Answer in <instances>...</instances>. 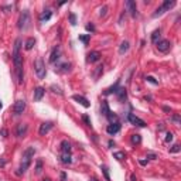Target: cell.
Segmentation results:
<instances>
[{"mask_svg":"<svg viewBox=\"0 0 181 181\" xmlns=\"http://www.w3.org/2000/svg\"><path fill=\"white\" fill-rule=\"evenodd\" d=\"M69 23L72 26L77 24V16H75V14H69Z\"/></svg>","mask_w":181,"mask_h":181,"instance_id":"obj_34","label":"cell"},{"mask_svg":"<svg viewBox=\"0 0 181 181\" xmlns=\"http://www.w3.org/2000/svg\"><path fill=\"white\" fill-rule=\"evenodd\" d=\"M43 181H51V180H50V178H44Z\"/></svg>","mask_w":181,"mask_h":181,"instance_id":"obj_47","label":"cell"},{"mask_svg":"<svg viewBox=\"0 0 181 181\" xmlns=\"http://www.w3.org/2000/svg\"><path fill=\"white\" fill-rule=\"evenodd\" d=\"M82 120L86 123V126H89V127H91V125H92V123H91V119H89L88 115H83V116H82Z\"/></svg>","mask_w":181,"mask_h":181,"instance_id":"obj_33","label":"cell"},{"mask_svg":"<svg viewBox=\"0 0 181 181\" xmlns=\"http://www.w3.org/2000/svg\"><path fill=\"white\" fill-rule=\"evenodd\" d=\"M109 112H111V111H109V106H107V102H106V101H105V102H102V113H103L105 116H106V115L109 113Z\"/></svg>","mask_w":181,"mask_h":181,"instance_id":"obj_30","label":"cell"},{"mask_svg":"<svg viewBox=\"0 0 181 181\" xmlns=\"http://www.w3.org/2000/svg\"><path fill=\"white\" fill-rule=\"evenodd\" d=\"M117 98H119V101L120 102H123L126 99V89H123V88H119L117 89Z\"/></svg>","mask_w":181,"mask_h":181,"instance_id":"obj_23","label":"cell"},{"mask_svg":"<svg viewBox=\"0 0 181 181\" xmlns=\"http://www.w3.org/2000/svg\"><path fill=\"white\" fill-rule=\"evenodd\" d=\"M178 150H180V146H178V144H175L174 147H173V150H171V151H178Z\"/></svg>","mask_w":181,"mask_h":181,"instance_id":"obj_40","label":"cell"},{"mask_svg":"<svg viewBox=\"0 0 181 181\" xmlns=\"http://www.w3.org/2000/svg\"><path fill=\"white\" fill-rule=\"evenodd\" d=\"M52 122H44L40 125V130H38V133H40V136H45L47 133L50 132V130L52 129Z\"/></svg>","mask_w":181,"mask_h":181,"instance_id":"obj_9","label":"cell"},{"mask_svg":"<svg viewBox=\"0 0 181 181\" xmlns=\"http://www.w3.org/2000/svg\"><path fill=\"white\" fill-rule=\"evenodd\" d=\"M159 38H160V28H159V30H154L153 31V34H151V41L156 44L157 41H159Z\"/></svg>","mask_w":181,"mask_h":181,"instance_id":"obj_26","label":"cell"},{"mask_svg":"<svg viewBox=\"0 0 181 181\" xmlns=\"http://www.w3.org/2000/svg\"><path fill=\"white\" fill-rule=\"evenodd\" d=\"M146 79H147V81H149V82L154 83V85H157V83H159V82H157V81H156V79H154V78H153V77H147V78H146Z\"/></svg>","mask_w":181,"mask_h":181,"instance_id":"obj_37","label":"cell"},{"mask_svg":"<svg viewBox=\"0 0 181 181\" xmlns=\"http://www.w3.org/2000/svg\"><path fill=\"white\" fill-rule=\"evenodd\" d=\"M4 164H6V161H4V160H0V166L3 167V166H4Z\"/></svg>","mask_w":181,"mask_h":181,"instance_id":"obj_45","label":"cell"},{"mask_svg":"<svg viewBox=\"0 0 181 181\" xmlns=\"http://www.w3.org/2000/svg\"><path fill=\"white\" fill-rule=\"evenodd\" d=\"M61 54H62V48L60 45H55L52 48L51 54H50V62H51V64H55V62L61 58Z\"/></svg>","mask_w":181,"mask_h":181,"instance_id":"obj_4","label":"cell"},{"mask_svg":"<svg viewBox=\"0 0 181 181\" xmlns=\"http://www.w3.org/2000/svg\"><path fill=\"white\" fill-rule=\"evenodd\" d=\"M113 157L116 160H125L126 159V153H125V151H116V153L113 154Z\"/></svg>","mask_w":181,"mask_h":181,"instance_id":"obj_28","label":"cell"},{"mask_svg":"<svg viewBox=\"0 0 181 181\" xmlns=\"http://www.w3.org/2000/svg\"><path fill=\"white\" fill-rule=\"evenodd\" d=\"M174 6H175L174 0H164V3H163L160 7H157L156 12L153 13V17H159V16L164 14L166 12H170V9H173Z\"/></svg>","mask_w":181,"mask_h":181,"instance_id":"obj_1","label":"cell"},{"mask_svg":"<svg viewBox=\"0 0 181 181\" xmlns=\"http://www.w3.org/2000/svg\"><path fill=\"white\" fill-rule=\"evenodd\" d=\"M86 30L93 33V31H95V27H93V24H86Z\"/></svg>","mask_w":181,"mask_h":181,"instance_id":"obj_36","label":"cell"},{"mask_svg":"<svg viewBox=\"0 0 181 181\" xmlns=\"http://www.w3.org/2000/svg\"><path fill=\"white\" fill-rule=\"evenodd\" d=\"M34 71H36V74H37V77L40 79H43L45 77V64H44V61L41 58L36 60V62H34Z\"/></svg>","mask_w":181,"mask_h":181,"instance_id":"obj_2","label":"cell"},{"mask_svg":"<svg viewBox=\"0 0 181 181\" xmlns=\"http://www.w3.org/2000/svg\"><path fill=\"white\" fill-rule=\"evenodd\" d=\"M44 93H45V89L43 88V86H37V88L34 89V101L36 102H40L41 99H43V96H44Z\"/></svg>","mask_w":181,"mask_h":181,"instance_id":"obj_11","label":"cell"},{"mask_svg":"<svg viewBox=\"0 0 181 181\" xmlns=\"http://www.w3.org/2000/svg\"><path fill=\"white\" fill-rule=\"evenodd\" d=\"M31 164V156H27V154L23 153V160H21V164H20V173H24L26 170L30 167Z\"/></svg>","mask_w":181,"mask_h":181,"instance_id":"obj_7","label":"cell"},{"mask_svg":"<svg viewBox=\"0 0 181 181\" xmlns=\"http://www.w3.org/2000/svg\"><path fill=\"white\" fill-rule=\"evenodd\" d=\"M89 181H99V180H96V178H92V180H89Z\"/></svg>","mask_w":181,"mask_h":181,"instance_id":"obj_48","label":"cell"},{"mask_svg":"<svg viewBox=\"0 0 181 181\" xmlns=\"http://www.w3.org/2000/svg\"><path fill=\"white\" fill-rule=\"evenodd\" d=\"M34 44H36V38H33V37H30L27 41H26V45H24V48L27 50V51H30L31 48L34 47Z\"/></svg>","mask_w":181,"mask_h":181,"instance_id":"obj_22","label":"cell"},{"mask_svg":"<svg viewBox=\"0 0 181 181\" xmlns=\"http://www.w3.org/2000/svg\"><path fill=\"white\" fill-rule=\"evenodd\" d=\"M71 68V64L69 62H62V64H57L55 67V71H60V72H68Z\"/></svg>","mask_w":181,"mask_h":181,"instance_id":"obj_16","label":"cell"},{"mask_svg":"<svg viewBox=\"0 0 181 181\" xmlns=\"http://www.w3.org/2000/svg\"><path fill=\"white\" fill-rule=\"evenodd\" d=\"M119 130H120V125H119V123H111V125L106 127V132L109 133L111 136H113V135H116V133H119Z\"/></svg>","mask_w":181,"mask_h":181,"instance_id":"obj_13","label":"cell"},{"mask_svg":"<svg viewBox=\"0 0 181 181\" xmlns=\"http://www.w3.org/2000/svg\"><path fill=\"white\" fill-rule=\"evenodd\" d=\"M61 178H62V181L67 180V175H65V173H62V174H61Z\"/></svg>","mask_w":181,"mask_h":181,"instance_id":"obj_44","label":"cell"},{"mask_svg":"<svg viewBox=\"0 0 181 181\" xmlns=\"http://www.w3.org/2000/svg\"><path fill=\"white\" fill-rule=\"evenodd\" d=\"M149 159H151V160H154V159H156V154H153V153H150V154H149Z\"/></svg>","mask_w":181,"mask_h":181,"instance_id":"obj_41","label":"cell"},{"mask_svg":"<svg viewBox=\"0 0 181 181\" xmlns=\"http://www.w3.org/2000/svg\"><path fill=\"white\" fill-rule=\"evenodd\" d=\"M140 141H141L140 135H133V136H132V143H133V144H139Z\"/></svg>","mask_w":181,"mask_h":181,"instance_id":"obj_32","label":"cell"},{"mask_svg":"<svg viewBox=\"0 0 181 181\" xmlns=\"http://www.w3.org/2000/svg\"><path fill=\"white\" fill-rule=\"evenodd\" d=\"M173 120H174L175 123H178V122H180V117H178V116H174V117H173Z\"/></svg>","mask_w":181,"mask_h":181,"instance_id":"obj_42","label":"cell"},{"mask_svg":"<svg viewBox=\"0 0 181 181\" xmlns=\"http://www.w3.org/2000/svg\"><path fill=\"white\" fill-rule=\"evenodd\" d=\"M106 10H107V7L103 6L101 10H99V16H101V17H102V16H105V14H106Z\"/></svg>","mask_w":181,"mask_h":181,"instance_id":"obj_35","label":"cell"},{"mask_svg":"<svg viewBox=\"0 0 181 181\" xmlns=\"http://www.w3.org/2000/svg\"><path fill=\"white\" fill-rule=\"evenodd\" d=\"M0 109H2V102H0Z\"/></svg>","mask_w":181,"mask_h":181,"instance_id":"obj_49","label":"cell"},{"mask_svg":"<svg viewBox=\"0 0 181 181\" xmlns=\"http://www.w3.org/2000/svg\"><path fill=\"white\" fill-rule=\"evenodd\" d=\"M28 23H30V14H28V12H23L19 19V28L20 30H26L28 27Z\"/></svg>","mask_w":181,"mask_h":181,"instance_id":"obj_3","label":"cell"},{"mask_svg":"<svg viewBox=\"0 0 181 181\" xmlns=\"http://www.w3.org/2000/svg\"><path fill=\"white\" fill-rule=\"evenodd\" d=\"M20 47H21V40L17 38L14 41V51H13V57L14 55H20Z\"/></svg>","mask_w":181,"mask_h":181,"instance_id":"obj_18","label":"cell"},{"mask_svg":"<svg viewBox=\"0 0 181 181\" xmlns=\"http://www.w3.org/2000/svg\"><path fill=\"white\" fill-rule=\"evenodd\" d=\"M156 44H157V50L161 52H167L170 50V47H171V44H170L169 40H160V41H157Z\"/></svg>","mask_w":181,"mask_h":181,"instance_id":"obj_8","label":"cell"},{"mask_svg":"<svg viewBox=\"0 0 181 181\" xmlns=\"http://www.w3.org/2000/svg\"><path fill=\"white\" fill-rule=\"evenodd\" d=\"M26 109V101L24 99H19V101L14 103V106H13V112H14L16 115H21L23 112H24Z\"/></svg>","mask_w":181,"mask_h":181,"instance_id":"obj_5","label":"cell"},{"mask_svg":"<svg viewBox=\"0 0 181 181\" xmlns=\"http://www.w3.org/2000/svg\"><path fill=\"white\" fill-rule=\"evenodd\" d=\"M89 40H91V34H82V36H79V41H82L85 45H88Z\"/></svg>","mask_w":181,"mask_h":181,"instance_id":"obj_25","label":"cell"},{"mask_svg":"<svg viewBox=\"0 0 181 181\" xmlns=\"http://www.w3.org/2000/svg\"><path fill=\"white\" fill-rule=\"evenodd\" d=\"M61 151L62 153H71V143L68 140L61 141Z\"/></svg>","mask_w":181,"mask_h":181,"instance_id":"obj_17","label":"cell"},{"mask_svg":"<svg viewBox=\"0 0 181 181\" xmlns=\"http://www.w3.org/2000/svg\"><path fill=\"white\" fill-rule=\"evenodd\" d=\"M2 135H4V137L7 136V130H2Z\"/></svg>","mask_w":181,"mask_h":181,"instance_id":"obj_46","label":"cell"},{"mask_svg":"<svg viewBox=\"0 0 181 181\" xmlns=\"http://www.w3.org/2000/svg\"><path fill=\"white\" fill-rule=\"evenodd\" d=\"M41 171H43V161H41V160H38L37 166H36V174H40Z\"/></svg>","mask_w":181,"mask_h":181,"instance_id":"obj_31","label":"cell"},{"mask_svg":"<svg viewBox=\"0 0 181 181\" xmlns=\"http://www.w3.org/2000/svg\"><path fill=\"white\" fill-rule=\"evenodd\" d=\"M51 16H52V13L50 12V10H45V12L41 14V17H40V21L41 23H45V21H48L50 19H51Z\"/></svg>","mask_w":181,"mask_h":181,"instance_id":"obj_20","label":"cell"},{"mask_svg":"<svg viewBox=\"0 0 181 181\" xmlns=\"http://www.w3.org/2000/svg\"><path fill=\"white\" fill-rule=\"evenodd\" d=\"M61 161L64 164H71V161H72L71 153H61Z\"/></svg>","mask_w":181,"mask_h":181,"instance_id":"obj_19","label":"cell"},{"mask_svg":"<svg viewBox=\"0 0 181 181\" xmlns=\"http://www.w3.org/2000/svg\"><path fill=\"white\" fill-rule=\"evenodd\" d=\"M125 6H126V9H127V12H129L130 14L133 16V17H136V16H137V9H136V3L133 2V0H127Z\"/></svg>","mask_w":181,"mask_h":181,"instance_id":"obj_10","label":"cell"},{"mask_svg":"<svg viewBox=\"0 0 181 181\" xmlns=\"http://www.w3.org/2000/svg\"><path fill=\"white\" fill-rule=\"evenodd\" d=\"M51 89H54V92H58L60 95H62V91H61V89H60V88H57L55 85H52V86H51Z\"/></svg>","mask_w":181,"mask_h":181,"instance_id":"obj_38","label":"cell"},{"mask_svg":"<svg viewBox=\"0 0 181 181\" xmlns=\"http://www.w3.org/2000/svg\"><path fill=\"white\" fill-rule=\"evenodd\" d=\"M72 99H74V101H77L78 103H81L83 107H89V105H91L88 102V99L83 98V96H81V95H74V96H72Z\"/></svg>","mask_w":181,"mask_h":181,"instance_id":"obj_15","label":"cell"},{"mask_svg":"<svg viewBox=\"0 0 181 181\" xmlns=\"http://www.w3.org/2000/svg\"><path fill=\"white\" fill-rule=\"evenodd\" d=\"M101 52L99 51H92V52H89L88 55H86V61L88 62H96L101 60Z\"/></svg>","mask_w":181,"mask_h":181,"instance_id":"obj_12","label":"cell"},{"mask_svg":"<svg viewBox=\"0 0 181 181\" xmlns=\"http://www.w3.org/2000/svg\"><path fill=\"white\" fill-rule=\"evenodd\" d=\"M127 51H129V43H127V41H123V43L120 44L119 54H120V55H123V54H126Z\"/></svg>","mask_w":181,"mask_h":181,"instance_id":"obj_21","label":"cell"},{"mask_svg":"<svg viewBox=\"0 0 181 181\" xmlns=\"http://www.w3.org/2000/svg\"><path fill=\"white\" fill-rule=\"evenodd\" d=\"M101 170L105 175V180L106 181H111V177H109V171H107V167L106 166H101Z\"/></svg>","mask_w":181,"mask_h":181,"instance_id":"obj_29","label":"cell"},{"mask_svg":"<svg viewBox=\"0 0 181 181\" xmlns=\"http://www.w3.org/2000/svg\"><path fill=\"white\" fill-rule=\"evenodd\" d=\"M140 164H141V166H146V164H147V161H146V160H140Z\"/></svg>","mask_w":181,"mask_h":181,"instance_id":"obj_43","label":"cell"},{"mask_svg":"<svg viewBox=\"0 0 181 181\" xmlns=\"http://www.w3.org/2000/svg\"><path fill=\"white\" fill-rule=\"evenodd\" d=\"M117 88H119V82H116L112 88H109L107 91H105V95H109V93H113V92H117Z\"/></svg>","mask_w":181,"mask_h":181,"instance_id":"obj_27","label":"cell"},{"mask_svg":"<svg viewBox=\"0 0 181 181\" xmlns=\"http://www.w3.org/2000/svg\"><path fill=\"white\" fill-rule=\"evenodd\" d=\"M173 140V133H167V137H166V141L167 143H170V141Z\"/></svg>","mask_w":181,"mask_h":181,"instance_id":"obj_39","label":"cell"},{"mask_svg":"<svg viewBox=\"0 0 181 181\" xmlns=\"http://www.w3.org/2000/svg\"><path fill=\"white\" fill-rule=\"evenodd\" d=\"M106 117L109 119V122H111V123H117V115L113 113V112H109V113L106 115Z\"/></svg>","mask_w":181,"mask_h":181,"instance_id":"obj_24","label":"cell"},{"mask_svg":"<svg viewBox=\"0 0 181 181\" xmlns=\"http://www.w3.org/2000/svg\"><path fill=\"white\" fill-rule=\"evenodd\" d=\"M27 129H28V126L26 125V123H20V125H17L16 135L19 136V137H23V136H26V133H27Z\"/></svg>","mask_w":181,"mask_h":181,"instance_id":"obj_14","label":"cell"},{"mask_svg":"<svg viewBox=\"0 0 181 181\" xmlns=\"http://www.w3.org/2000/svg\"><path fill=\"white\" fill-rule=\"evenodd\" d=\"M127 119H129V122L132 123V125L135 126H139V127H144L146 126V122H144L143 119H140V117H137L136 115L133 113H129V116H127Z\"/></svg>","mask_w":181,"mask_h":181,"instance_id":"obj_6","label":"cell"}]
</instances>
